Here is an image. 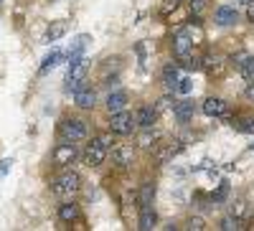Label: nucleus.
<instances>
[{
    "label": "nucleus",
    "instance_id": "1",
    "mask_svg": "<svg viewBox=\"0 0 254 231\" xmlns=\"http://www.w3.org/2000/svg\"><path fill=\"white\" fill-rule=\"evenodd\" d=\"M51 191L61 198H71L81 191V178L74 173V171H66V173H61L54 183H51Z\"/></svg>",
    "mask_w": 254,
    "mask_h": 231
},
{
    "label": "nucleus",
    "instance_id": "2",
    "mask_svg": "<svg viewBox=\"0 0 254 231\" xmlns=\"http://www.w3.org/2000/svg\"><path fill=\"white\" fill-rule=\"evenodd\" d=\"M135 127H137V117H135L132 112H127V110L115 112L112 119H110V130H112L115 135H130Z\"/></svg>",
    "mask_w": 254,
    "mask_h": 231
},
{
    "label": "nucleus",
    "instance_id": "3",
    "mask_svg": "<svg viewBox=\"0 0 254 231\" xmlns=\"http://www.w3.org/2000/svg\"><path fill=\"white\" fill-rule=\"evenodd\" d=\"M87 122L84 119H64L61 122V135L64 140H69V142H81L84 137H87Z\"/></svg>",
    "mask_w": 254,
    "mask_h": 231
},
{
    "label": "nucleus",
    "instance_id": "4",
    "mask_svg": "<svg viewBox=\"0 0 254 231\" xmlns=\"http://www.w3.org/2000/svg\"><path fill=\"white\" fill-rule=\"evenodd\" d=\"M76 160V145L74 142H64V145H56V150H54V165L59 168H66Z\"/></svg>",
    "mask_w": 254,
    "mask_h": 231
},
{
    "label": "nucleus",
    "instance_id": "5",
    "mask_svg": "<svg viewBox=\"0 0 254 231\" xmlns=\"http://www.w3.org/2000/svg\"><path fill=\"white\" fill-rule=\"evenodd\" d=\"M193 54V38H190L188 31H181L173 36V56L176 58H186Z\"/></svg>",
    "mask_w": 254,
    "mask_h": 231
},
{
    "label": "nucleus",
    "instance_id": "6",
    "mask_svg": "<svg viewBox=\"0 0 254 231\" xmlns=\"http://www.w3.org/2000/svg\"><path fill=\"white\" fill-rule=\"evenodd\" d=\"M135 160V150H132V145H117V148L112 150V163L117 168H130Z\"/></svg>",
    "mask_w": 254,
    "mask_h": 231
},
{
    "label": "nucleus",
    "instance_id": "7",
    "mask_svg": "<svg viewBox=\"0 0 254 231\" xmlns=\"http://www.w3.org/2000/svg\"><path fill=\"white\" fill-rule=\"evenodd\" d=\"M104 160H107V148L89 142V145H87V153H84V163H87L89 168H97V165H102Z\"/></svg>",
    "mask_w": 254,
    "mask_h": 231
},
{
    "label": "nucleus",
    "instance_id": "8",
    "mask_svg": "<svg viewBox=\"0 0 254 231\" xmlns=\"http://www.w3.org/2000/svg\"><path fill=\"white\" fill-rule=\"evenodd\" d=\"M137 127H153V124L158 122V110L153 107V104H142V107L137 110Z\"/></svg>",
    "mask_w": 254,
    "mask_h": 231
},
{
    "label": "nucleus",
    "instance_id": "9",
    "mask_svg": "<svg viewBox=\"0 0 254 231\" xmlns=\"http://www.w3.org/2000/svg\"><path fill=\"white\" fill-rule=\"evenodd\" d=\"M201 110H203L208 117H221V115H226L229 104H226L224 99H219V97H208V99L201 104Z\"/></svg>",
    "mask_w": 254,
    "mask_h": 231
},
{
    "label": "nucleus",
    "instance_id": "10",
    "mask_svg": "<svg viewBox=\"0 0 254 231\" xmlns=\"http://www.w3.org/2000/svg\"><path fill=\"white\" fill-rule=\"evenodd\" d=\"M173 112H176V119H178L181 124H186V122H190V119H193V112H196V104L190 102V99L176 102V107H173Z\"/></svg>",
    "mask_w": 254,
    "mask_h": 231
},
{
    "label": "nucleus",
    "instance_id": "11",
    "mask_svg": "<svg viewBox=\"0 0 254 231\" xmlns=\"http://www.w3.org/2000/svg\"><path fill=\"white\" fill-rule=\"evenodd\" d=\"M214 18H216V26H234L239 13L231 8V5H219L216 13H214Z\"/></svg>",
    "mask_w": 254,
    "mask_h": 231
},
{
    "label": "nucleus",
    "instance_id": "12",
    "mask_svg": "<svg viewBox=\"0 0 254 231\" xmlns=\"http://www.w3.org/2000/svg\"><path fill=\"white\" fill-rule=\"evenodd\" d=\"M74 102H76V107L79 110H94V104H97V94H94V89H81V92H76L74 94Z\"/></svg>",
    "mask_w": 254,
    "mask_h": 231
},
{
    "label": "nucleus",
    "instance_id": "13",
    "mask_svg": "<svg viewBox=\"0 0 254 231\" xmlns=\"http://www.w3.org/2000/svg\"><path fill=\"white\" fill-rule=\"evenodd\" d=\"M59 219H61L64 224H71V221H76V219H79V206H76L74 201L61 203V206H59Z\"/></svg>",
    "mask_w": 254,
    "mask_h": 231
},
{
    "label": "nucleus",
    "instance_id": "14",
    "mask_svg": "<svg viewBox=\"0 0 254 231\" xmlns=\"http://www.w3.org/2000/svg\"><path fill=\"white\" fill-rule=\"evenodd\" d=\"M158 140H160V135L153 127H145L142 135L137 137V145H140V148H145V150H153V148H158Z\"/></svg>",
    "mask_w": 254,
    "mask_h": 231
},
{
    "label": "nucleus",
    "instance_id": "15",
    "mask_svg": "<svg viewBox=\"0 0 254 231\" xmlns=\"http://www.w3.org/2000/svg\"><path fill=\"white\" fill-rule=\"evenodd\" d=\"M155 221H158V216H155V211H153L150 206L140 208V219H137V229H140V231H150V229L155 226Z\"/></svg>",
    "mask_w": 254,
    "mask_h": 231
},
{
    "label": "nucleus",
    "instance_id": "16",
    "mask_svg": "<svg viewBox=\"0 0 254 231\" xmlns=\"http://www.w3.org/2000/svg\"><path fill=\"white\" fill-rule=\"evenodd\" d=\"M181 150H183V145H181V142H171V145H165V148H160V150H158L155 160H158L160 165H165V163L171 160V158H176Z\"/></svg>",
    "mask_w": 254,
    "mask_h": 231
},
{
    "label": "nucleus",
    "instance_id": "17",
    "mask_svg": "<svg viewBox=\"0 0 254 231\" xmlns=\"http://www.w3.org/2000/svg\"><path fill=\"white\" fill-rule=\"evenodd\" d=\"M125 104H127V94H125V92H112V94L107 97V110H110V115L125 110Z\"/></svg>",
    "mask_w": 254,
    "mask_h": 231
},
{
    "label": "nucleus",
    "instance_id": "18",
    "mask_svg": "<svg viewBox=\"0 0 254 231\" xmlns=\"http://www.w3.org/2000/svg\"><path fill=\"white\" fill-rule=\"evenodd\" d=\"M137 201H140V208L153 206V201H155V185L153 183H145L140 188V193H137Z\"/></svg>",
    "mask_w": 254,
    "mask_h": 231
},
{
    "label": "nucleus",
    "instance_id": "19",
    "mask_svg": "<svg viewBox=\"0 0 254 231\" xmlns=\"http://www.w3.org/2000/svg\"><path fill=\"white\" fill-rule=\"evenodd\" d=\"M66 20H56V23H51L49 26V31H46V41H49V44H54V41H59L64 33H66Z\"/></svg>",
    "mask_w": 254,
    "mask_h": 231
},
{
    "label": "nucleus",
    "instance_id": "20",
    "mask_svg": "<svg viewBox=\"0 0 254 231\" xmlns=\"http://www.w3.org/2000/svg\"><path fill=\"white\" fill-rule=\"evenodd\" d=\"M61 58H64V54H61V51H51V54L44 58V64H41L38 74H41V76H44V74H49L54 66H59V61H61Z\"/></svg>",
    "mask_w": 254,
    "mask_h": 231
},
{
    "label": "nucleus",
    "instance_id": "21",
    "mask_svg": "<svg viewBox=\"0 0 254 231\" xmlns=\"http://www.w3.org/2000/svg\"><path fill=\"white\" fill-rule=\"evenodd\" d=\"M89 41H92V36H87V33H81V36H76L74 38V46L69 49V58H76L84 49H87V44H89Z\"/></svg>",
    "mask_w": 254,
    "mask_h": 231
},
{
    "label": "nucleus",
    "instance_id": "22",
    "mask_svg": "<svg viewBox=\"0 0 254 231\" xmlns=\"http://www.w3.org/2000/svg\"><path fill=\"white\" fill-rule=\"evenodd\" d=\"M178 81H181L178 69H176V66H165V71H163V84H165V87H168V89H176Z\"/></svg>",
    "mask_w": 254,
    "mask_h": 231
},
{
    "label": "nucleus",
    "instance_id": "23",
    "mask_svg": "<svg viewBox=\"0 0 254 231\" xmlns=\"http://www.w3.org/2000/svg\"><path fill=\"white\" fill-rule=\"evenodd\" d=\"M234 130H237V132H244V135H252V132H254V117L237 119V122H234Z\"/></svg>",
    "mask_w": 254,
    "mask_h": 231
},
{
    "label": "nucleus",
    "instance_id": "24",
    "mask_svg": "<svg viewBox=\"0 0 254 231\" xmlns=\"http://www.w3.org/2000/svg\"><path fill=\"white\" fill-rule=\"evenodd\" d=\"M219 229H221V231H239V229H244V226H242V221H239L237 216H226Z\"/></svg>",
    "mask_w": 254,
    "mask_h": 231
},
{
    "label": "nucleus",
    "instance_id": "25",
    "mask_svg": "<svg viewBox=\"0 0 254 231\" xmlns=\"http://www.w3.org/2000/svg\"><path fill=\"white\" fill-rule=\"evenodd\" d=\"M242 76H244L247 81H254V58H252V56L242 64Z\"/></svg>",
    "mask_w": 254,
    "mask_h": 231
},
{
    "label": "nucleus",
    "instance_id": "26",
    "mask_svg": "<svg viewBox=\"0 0 254 231\" xmlns=\"http://www.w3.org/2000/svg\"><path fill=\"white\" fill-rule=\"evenodd\" d=\"M247 214V203L244 201H237L234 206H231V216H237V219H242Z\"/></svg>",
    "mask_w": 254,
    "mask_h": 231
},
{
    "label": "nucleus",
    "instance_id": "27",
    "mask_svg": "<svg viewBox=\"0 0 254 231\" xmlns=\"http://www.w3.org/2000/svg\"><path fill=\"white\" fill-rule=\"evenodd\" d=\"M186 226H188L190 231H203V229H206L203 219H198V216H196V219H188V224H186Z\"/></svg>",
    "mask_w": 254,
    "mask_h": 231
},
{
    "label": "nucleus",
    "instance_id": "28",
    "mask_svg": "<svg viewBox=\"0 0 254 231\" xmlns=\"http://www.w3.org/2000/svg\"><path fill=\"white\" fill-rule=\"evenodd\" d=\"M173 107H176V102H173L171 97H163V99L158 102V107H155V110H158V112H163V110H173Z\"/></svg>",
    "mask_w": 254,
    "mask_h": 231
},
{
    "label": "nucleus",
    "instance_id": "29",
    "mask_svg": "<svg viewBox=\"0 0 254 231\" xmlns=\"http://www.w3.org/2000/svg\"><path fill=\"white\" fill-rule=\"evenodd\" d=\"M206 5H208V0H190V10H193L196 15H198V13H203V10H206Z\"/></svg>",
    "mask_w": 254,
    "mask_h": 231
},
{
    "label": "nucleus",
    "instance_id": "30",
    "mask_svg": "<svg viewBox=\"0 0 254 231\" xmlns=\"http://www.w3.org/2000/svg\"><path fill=\"white\" fill-rule=\"evenodd\" d=\"M249 58V54H244V51H239V54H234V56H231V64H237L239 69H242V64H244V61Z\"/></svg>",
    "mask_w": 254,
    "mask_h": 231
},
{
    "label": "nucleus",
    "instance_id": "31",
    "mask_svg": "<svg viewBox=\"0 0 254 231\" xmlns=\"http://www.w3.org/2000/svg\"><path fill=\"white\" fill-rule=\"evenodd\" d=\"M176 89H178L181 94H188V92H190V79H181Z\"/></svg>",
    "mask_w": 254,
    "mask_h": 231
},
{
    "label": "nucleus",
    "instance_id": "32",
    "mask_svg": "<svg viewBox=\"0 0 254 231\" xmlns=\"http://www.w3.org/2000/svg\"><path fill=\"white\" fill-rule=\"evenodd\" d=\"M13 165V160H0V178H3L8 173V168Z\"/></svg>",
    "mask_w": 254,
    "mask_h": 231
},
{
    "label": "nucleus",
    "instance_id": "33",
    "mask_svg": "<svg viewBox=\"0 0 254 231\" xmlns=\"http://www.w3.org/2000/svg\"><path fill=\"white\" fill-rule=\"evenodd\" d=\"M244 97H247L249 102H254V81H249V87L244 89Z\"/></svg>",
    "mask_w": 254,
    "mask_h": 231
},
{
    "label": "nucleus",
    "instance_id": "34",
    "mask_svg": "<svg viewBox=\"0 0 254 231\" xmlns=\"http://www.w3.org/2000/svg\"><path fill=\"white\" fill-rule=\"evenodd\" d=\"M247 20H249V23H254V3L247 5Z\"/></svg>",
    "mask_w": 254,
    "mask_h": 231
},
{
    "label": "nucleus",
    "instance_id": "35",
    "mask_svg": "<svg viewBox=\"0 0 254 231\" xmlns=\"http://www.w3.org/2000/svg\"><path fill=\"white\" fill-rule=\"evenodd\" d=\"M237 3H244V5H252V3H254V0H237Z\"/></svg>",
    "mask_w": 254,
    "mask_h": 231
},
{
    "label": "nucleus",
    "instance_id": "36",
    "mask_svg": "<svg viewBox=\"0 0 254 231\" xmlns=\"http://www.w3.org/2000/svg\"><path fill=\"white\" fill-rule=\"evenodd\" d=\"M0 3H3V0H0Z\"/></svg>",
    "mask_w": 254,
    "mask_h": 231
}]
</instances>
